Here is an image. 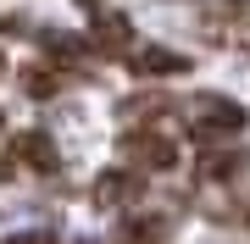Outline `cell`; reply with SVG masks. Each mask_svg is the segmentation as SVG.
<instances>
[{
  "mask_svg": "<svg viewBox=\"0 0 250 244\" xmlns=\"http://www.w3.org/2000/svg\"><path fill=\"white\" fill-rule=\"evenodd\" d=\"M245 106L239 100H228V94H200L195 100V128H200V139H228V133H245Z\"/></svg>",
  "mask_w": 250,
  "mask_h": 244,
  "instance_id": "6da1fadb",
  "label": "cell"
},
{
  "mask_svg": "<svg viewBox=\"0 0 250 244\" xmlns=\"http://www.w3.org/2000/svg\"><path fill=\"white\" fill-rule=\"evenodd\" d=\"M6 172H11V161H0V178H6Z\"/></svg>",
  "mask_w": 250,
  "mask_h": 244,
  "instance_id": "8fae6325",
  "label": "cell"
},
{
  "mask_svg": "<svg viewBox=\"0 0 250 244\" xmlns=\"http://www.w3.org/2000/svg\"><path fill=\"white\" fill-rule=\"evenodd\" d=\"M167 233H161V222L150 217H134V222H123V244H161Z\"/></svg>",
  "mask_w": 250,
  "mask_h": 244,
  "instance_id": "ba28073f",
  "label": "cell"
},
{
  "mask_svg": "<svg viewBox=\"0 0 250 244\" xmlns=\"http://www.w3.org/2000/svg\"><path fill=\"white\" fill-rule=\"evenodd\" d=\"M45 50H50V56H62V61H78L89 45H83L78 34H45Z\"/></svg>",
  "mask_w": 250,
  "mask_h": 244,
  "instance_id": "9c48e42d",
  "label": "cell"
},
{
  "mask_svg": "<svg viewBox=\"0 0 250 244\" xmlns=\"http://www.w3.org/2000/svg\"><path fill=\"white\" fill-rule=\"evenodd\" d=\"M78 244H89V239H78Z\"/></svg>",
  "mask_w": 250,
  "mask_h": 244,
  "instance_id": "4fadbf2b",
  "label": "cell"
},
{
  "mask_svg": "<svg viewBox=\"0 0 250 244\" xmlns=\"http://www.w3.org/2000/svg\"><path fill=\"white\" fill-rule=\"evenodd\" d=\"M0 244H56V233H50V227H22V233H11Z\"/></svg>",
  "mask_w": 250,
  "mask_h": 244,
  "instance_id": "30bf717a",
  "label": "cell"
},
{
  "mask_svg": "<svg viewBox=\"0 0 250 244\" xmlns=\"http://www.w3.org/2000/svg\"><path fill=\"white\" fill-rule=\"evenodd\" d=\"M128 67H134L139 78H184L189 73V56L184 50H161V45H145L128 56Z\"/></svg>",
  "mask_w": 250,
  "mask_h": 244,
  "instance_id": "7a4b0ae2",
  "label": "cell"
},
{
  "mask_svg": "<svg viewBox=\"0 0 250 244\" xmlns=\"http://www.w3.org/2000/svg\"><path fill=\"white\" fill-rule=\"evenodd\" d=\"M22 89L34 94V100H50L56 89H62V78H56L50 67H22Z\"/></svg>",
  "mask_w": 250,
  "mask_h": 244,
  "instance_id": "52a82bcc",
  "label": "cell"
},
{
  "mask_svg": "<svg viewBox=\"0 0 250 244\" xmlns=\"http://www.w3.org/2000/svg\"><path fill=\"white\" fill-rule=\"evenodd\" d=\"M0 73H6V56H0Z\"/></svg>",
  "mask_w": 250,
  "mask_h": 244,
  "instance_id": "7c38bea8",
  "label": "cell"
},
{
  "mask_svg": "<svg viewBox=\"0 0 250 244\" xmlns=\"http://www.w3.org/2000/svg\"><path fill=\"white\" fill-rule=\"evenodd\" d=\"M89 45L95 50H117V56H134V22H128V17H117V11H95V28H89Z\"/></svg>",
  "mask_w": 250,
  "mask_h": 244,
  "instance_id": "3957f363",
  "label": "cell"
},
{
  "mask_svg": "<svg viewBox=\"0 0 250 244\" xmlns=\"http://www.w3.org/2000/svg\"><path fill=\"white\" fill-rule=\"evenodd\" d=\"M11 155H17L22 167H34V172H56V167H62L50 133H17V139H11Z\"/></svg>",
  "mask_w": 250,
  "mask_h": 244,
  "instance_id": "8992f818",
  "label": "cell"
},
{
  "mask_svg": "<svg viewBox=\"0 0 250 244\" xmlns=\"http://www.w3.org/2000/svg\"><path fill=\"white\" fill-rule=\"evenodd\" d=\"M123 145H128V155H134L145 172H161V167H172V161H178V145H172L167 133H128Z\"/></svg>",
  "mask_w": 250,
  "mask_h": 244,
  "instance_id": "277c9868",
  "label": "cell"
},
{
  "mask_svg": "<svg viewBox=\"0 0 250 244\" xmlns=\"http://www.w3.org/2000/svg\"><path fill=\"white\" fill-rule=\"evenodd\" d=\"M139 194H145L139 172H100V183H95V206H134Z\"/></svg>",
  "mask_w": 250,
  "mask_h": 244,
  "instance_id": "5b68a950",
  "label": "cell"
}]
</instances>
